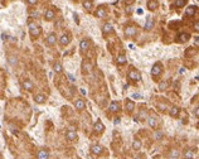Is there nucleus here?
<instances>
[{
	"instance_id": "f257e3e1",
	"label": "nucleus",
	"mask_w": 199,
	"mask_h": 159,
	"mask_svg": "<svg viewBox=\"0 0 199 159\" xmlns=\"http://www.w3.org/2000/svg\"><path fill=\"white\" fill-rule=\"evenodd\" d=\"M29 33H30V36L32 37H34V38H37V37H39L40 36V33H42V30H40V27L39 25H37L35 23H29Z\"/></svg>"
},
{
	"instance_id": "f03ea898",
	"label": "nucleus",
	"mask_w": 199,
	"mask_h": 159,
	"mask_svg": "<svg viewBox=\"0 0 199 159\" xmlns=\"http://www.w3.org/2000/svg\"><path fill=\"white\" fill-rule=\"evenodd\" d=\"M127 77H129V80H132V81H140V80H141V73L137 69L131 68L129 71V73H127Z\"/></svg>"
},
{
	"instance_id": "7ed1b4c3",
	"label": "nucleus",
	"mask_w": 199,
	"mask_h": 159,
	"mask_svg": "<svg viewBox=\"0 0 199 159\" xmlns=\"http://www.w3.org/2000/svg\"><path fill=\"white\" fill-rule=\"evenodd\" d=\"M161 72H163V66H161V63H155L154 66H153V68H151V76L153 77H158V76H160L161 74Z\"/></svg>"
},
{
	"instance_id": "20e7f679",
	"label": "nucleus",
	"mask_w": 199,
	"mask_h": 159,
	"mask_svg": "<svg viewBox=\"0 0 199 159\" xmlns=\"http://www.w3.org/2000/svg\"><path fill=\"white\" fill-rule=\"evenodd\" d=\"M104 150H105L104 146L102 145H98V144H94V145L91 146V153L94 154V155H101L104 153Z\"/></svg>"
},
{
	"instance_id": "39448f33",
	"label": "nucleus",
	"mask_w": 199,
	"mask_h": 159,
	"mask_svg": "<svg viewBox=\"0 0 199 159\" xmlns=\"http://www.w3.org/2000/svg\"><path fill=\"white\" fill-rule=\"evenodd\" d=\"M93 130L96 131V133H98V134H101V133H104V130H105V125L100 121V120H97L94 124H93Z\"/></svg>"
},
{
	"instance_id": "423d86ee",
	"label": "nucleus",
	"mask_w": 199,
	"mask_h": 159,
	"mask_svg": "<svg viewBox=\"0 0 199 159\" xmlns=\"http://www.w3.org/2000/svg\"><path fill=\"white\" fill-rule=\"evenodd\" d=\"M124 33H125V37H134V36H136L137 30L135 27H126Z\"/></svg>"
},
{
	"instance_id": "0eeeda50",
	"label": "nucleus",
	"mask_w": 199,
	"mask_h": 159,
	"mask_svg": "<svg viewBox=\"0 0 199 159\" xmlns=\"http://www.w3.org/2000/svg\"><path fill=\"white\" fill-rule=\"evenodd\" d=\"M66 138H67L68 141H74V140L77 139V133H76V130H74V129H69V130L67 131V134H66Z\"/></svg>"
},
{
	"instance_id": "6e6552de",
	"label": "nucleus",
	"mask_w": 199,
	"mask_h": 159,
	"mask_svg": "<svg viewBox=\"0 0 199 159\" xmlns=\"http://www.w3.org/2000/svg\"><path fill=\"white\" fill-rule=\"evenodd\" d=\"M37 159H49V151L47 149H40L37 153Z\"/></svg>"
},
{
	"instance_id": "1a4fd4ad",
	"label": "nucleus",
	"mask_w": 199,
	"mask_h": 159,
	"mask_svg": "<svg viewBox=\"0 0 199 159\" xmlns=\"http://www.w3.org/2000/svg\"><path fill=\"white\" fill-rule=\"evenodd\" d=\"M22 86H23V89L27 90V91H33V90H34V85H33V82L30 81V80H24L23 84H22Z\"/></svg>"
},
{
	"instance_id": "9d476101",
	"label": "nucleus",
	"mask_w": 199,
	"mask_h": 159,
	"mask_svg": "<svg viewBox=\"0 0 199 159\" xmlns=\"http://www.w3.org/2000/svg\"><path fill=\"white\" fill-rule=\"evenodd\" d=\"M159 8V0H149L148 2V9L154 12Z\"/></svg>"
},
{
	"instance_id": "9b49d317",
	"label": "nucleus",
	"mask_w": 199,
	"mask_h": 159,
	"mask_svg": "<svg viewBox=\"0 0 199 159\" xmlns=\"http://www.w3.org/2000/svg\"><path fill=\"white\" fill-rule=\"evenodd\" d=\"M69 42H71V39H69V36H68V34H63V36L59 38V44H61L62 47L68 46Z\"/></svg>"
},
{
	"instance_id": "f8f14e48",
	"label": "nucleus",
	"mask_w": 199,
	"mask_h": 159,
	"mask_svg": "<svg viewBox=\"0 0 199 159\" xmlns=\"http://www.w3.org/2000/svg\"><path fill=\"white\" fill-rule=\"evenodd\" d=\"M125 110L127 111V112H131V111H134L135 110V102L132 101V100H126V104H125Z\"/></svg>"
},
{
	"instance_id": "ddd939ff",
	"label": "nucleus",
	"mask_w": 199,
	"mask_h": 159,
	"mask_svg": "<svg viewBox=\"0 0 199 159\" xmlns=\"http://www.w3.org/2000/svg\"><path fill=\"white\" fill-rule=\"evenodd\" d=\"M196 7H194V5H190V7H188L186 9H185V17H193L194 14H195V12H196Z\"/></svg>"
},
{
	"instance_id": "4468645a",
	"label": "nucleus",
	"mask_w": 199,
	"mask_h": 159,
	"mask_svg": "<svg viewBox=\"0 0 199 159\" xmlns=\"http://www.w3.org/2000/svg\"><path fill=\"white\" fill-rule=\"evenodd\" d=\"M57 42V36L56 33H51L48 37H47V44L48 46H54Z\"/></svg>"
},
{
	"instance_id": "2eb2a0df",
	"label": "nucleus",
	"mask_w": 199,
	"mask_h": 159,
	"mask_svg": "<svg viewBox=\"0 0 199 159\" xmlns=\"http://www.w3.org/2000/svg\"><path fill=\"white\" fill-rule=\"evenodd\" d=\"M89 46H91V43H89L88 39H82L81 43H79V48H81L83 52L88 51V49H89Z\"/></svg>"
},
{
	"instance_id": "dca6fc26",
	"label": "nucleus",
	"mask_w": 199,
	"mask_h": 159,
	"mask_svg": "<svg viewBox=\"0 0 199 159\" xmlns=\"http://www.w3.org/2000/svg\"><path fill=\"white\" fill-rule=\"evenodd\" d=\"M74 107L77 109V110H83L84 107H86V102H84V100H82V99H78V100H76V102H74Z\"/></svg>"
},
{
	"instance_id": "f3484780",
	"label": "nucleus",
	"mask_w": 199,
	"mask_h": 159,
	"mask_svg": "<svg viewBox=\"0 0 199 159\" xmlns=\"http://www.w3.org/2000/svg\"><path fill=\"white\" fill-rule=\"evenodd\" d=\"M110 111H112V112H117V111H120V109H121V106H120V104L117 102V101H112L111 104H110Z\"/></svg>"
},
{
	"instance_id": "a211bd4d",
	"label": "nucleus",
	"mask_w": 199,
	"mask_h": 159,
	"mask_svg": "<svg viewBox=\"0 0 199 159\" xmlns=\"http://www.w3.org/2000/svg\"><path fill=\"white\" fill-rule=\"evenodd\" d=\"M102 30H104V34L112 33V32H114V25H112L111 23H106V24L102 27Z\"/></svg>"
},
{
	"instance_id": "6ab92c4d",
	"label": "nucleus",
	"mask_w": 199,
	"mask_h": 159,
	"mask_svg": "<svg viewBox=\"0 0 199 159\" xmlns=\"http://www.w3.org/2000/svg\"><path fill=\"white\" fill-rule=\"evenodd\" d=\"M96 17L97 18H105L106 17V9L104 7H100L97 10H96Z\"/></svg>"
},
{
	"instance_id": "aec40b11",
	"label": "nucleus",
	"mask_w": 199,
	"mask_h": 159,
	"mask_svg": "<svg viewBox=\"0 0 199 159\" xmlns=\"http://www.w3.org/2000/svg\"><path fill=\"white\" fill-rule=\"evenodd\" d=\"M46 100H47V97H46L43 94H38V95L34 96V101H35L37 104H44Z\"/></svg>"
},
{
	"instance_id": "412c9836",
	"label": "nucleus",
	"mask_w": 199,
	"mask_h": 159,
	"mask_svg": "<svg viewBox=\"0 0 199 159\" xmlns=\"http://www.w3.org/2000/svg\"><path fill=\"white\" fill-rule=\"evenodd\" d=\"M178 39H179V42L185 43V42H188V41L190 39V36H189L188 33H180V34L178 36Z\"/></svg>"
},
{
	"instance_id": "4be33fe9",
	"label": "nucleus",
	"mask_w": 199,
	"mask_h": 159,
	"mask_svg": "<svg viewBox=\"0 0 199 159\" xmlns=\"http://www.w3.org/2000/svg\"><path fill=\"white\" fill-rule=\"evenodd\" d=\"M148 123H149L150 128H153V129H156V128H158V119H156V118L150 116V118L148 119Z\"/></svg>"
},
{
	"instance_id": "5701e85b",
	"label": "nucleus",
	"mask_w": 199,
	"mask_h": 159,
	"mask_svg": "<svg viewBox=\"0 0 199 159\" xmlns=\"http://www.w3.org/2000/svg\"><path fill=\"white\" fill-rule=\"evenodd\" d=\"M194 156H195V153H194L193 149H188V150L184 151V158L185 159H194Z\"/></svg>"
},
{
	"instance_id": "b1692460",
	"label": "nucleus",
	"mask_w": 199,
	"mask_h": 159,
	"mask_svg": "<svg viewBox=\"0 0 199 159\" xmlns=\"http://www.w3.org/2000/svg\"><path fill=\"white\" fill-rule=\"evenodd\" d=\"M44 18H46V20H53L54 19V12L52 9H48L44 14Z\"/></svg>"
},
{
	"instance_id": "393cba45",
	"label": "nucleus",
	"mask_w": 199,
	"mask_h": 159,
	"mask_svg": "<svg viewBox=\"0 0 199 159\" xmlns=\"http://www.w3.org/2000/svg\"><path fill=\"white\" fill-rule=\"evenodd\" d=\"M153 27H154V19L151 17H149L148 20H146V23H145V29L150 30V29H153Z\"/></svg>"
},
{
	"instance_id": "a878e982",
	"label": "nucleus",
	"mask_w": 199,
	"mask_h": 159,
	"mask_svg": "<svg viewBox=\"0 0 199 159\" xmlns=\"http://www.w3.org/2000/svg\"><path fill=\"white\" fill-rule=\"evenodd\" d=\"M169 114H170V116H173V118H176V116L179 115V107H178V106H173V107L170 109Z\"/></svg>"
},
{
	"instance_id": "bb28decb",
	"label": "nucleus",
	"mask_w": 199,
	"mask_h": 159,
	"mask_svg": "<svg viewBox=\"0 0 199 159\" xmlns=\"http://www.w3.org/2000/svg\"><path fill=\"white\" fill-rule=\"evenodd\" d=\"M53 69H54L56 73H62V72H63V67H62V64L58 63V62L53 64Z\"/></svg>"
},
{
	"instance_id": "cd10ccee",
	"label": "nucleus",
	"mask_w": 199,
	"mask_h": 159,
	"mask_svg": "<svg viewBox=\"0 0 199 159\" xmlns=\"http://www.w3.org/2000/svg\"><path fill=\"white\" fill-rule=\"evenodd\" d=\"M92 5H93L92 0H84V2H83V8H84L86 10H91V9H92Z\"/></svg>"
},
{
	"instance_id": "c85d7f7f",
	"label": "nucleus",
	"mask_w": 199,
	"mask_h": 159,
	"mask_svg": "<svg viewBox=\"0 0 199 159\" xmlns=\"http://www.w3.org/2000/svg\"><path fill=\"white\" fill-rule=\"evenodd\" d=\"M116 63L117 64H125L126 63V56H124V54H120L119 57H117V59H116Z\"/></svg>"
},
{
	"instance_id": "c756f323",
	"label": "nucleus",
	"mask_w": 199,
	"mask_h": 159,
	"mask_svg": "<svg viewBox=\"0 0 199 159\" xmlns=\"http://www.w3.org/2000/svg\"><path fill=\"white\" fill-rule=\"evenodd\" d=\"M186 2H188V0H175L174 5H175L176 8H183V7H185Z\"/></svg>"
},
{
	"instance_id": "7c9ffc66",
	"label": "nucleus",
	"mask_w": 199,
	"mask_h": 159,
	"mask_svg": "<svg viewBox=\"0 0 199 159\" xmlns=\"http://www.w3.org/2000/svg\"><path fill=\"white\" fill-rule=\"evenodd\" d=\"M168 86H169V82L166 81V80H165V81H161V82L159 84V90H160V91H164V90L168 89Z\"/></svg>"
},
{
	"instance_id": "2f4dec72",
	"label": "nucleus",
	"mask_w": 199,
	"mask_h": 159,
	"mask_svg": "<svg viewBox=\"0 0 199 159\" xmlns=\"http://www.w3.org/2000/svg\"><path fill=\"white\" fill-rule=\"evenodd\" d=\"M132 148H134V150H140V148H141V141H140L139 139L134 140V143H132Z\"/></svg>"
},
{
	"instance_id": "473e14b6",
	"label": "nucleus",
	"mask_w": 199,
	"mask_h": 159,
	"mask_svg": "<svg viewBox=\"0 0 199 159\" xmlns=\"http://www.w3.org/2000/svg\"><path fill=\"white\" fill-rule=\"evenodd\" d=\"M178 158H179V151L178 150H171L169 159H178Z\"/></svg>"
},
{
	"instance_id": "72a5a7b5",
	"label": "nucleus",
	"mask_w": 199,
	"mask_h": 159,
	"mask_svg": "<svg viewBox=\"0 0 199 159\" xmlns=\"http://www.w3.org/2000/svg\"><path fill=\"white\" fill-rule=\"evenodd\" d=\"M9 63H10L12 66L18 64V59H17V57H15V56H9Z\"/></svg>"
},
{
	"instance_id": "f704fd0d",
	"label": "nucleus",
	"mask_w": 199,
	"mask_h": 159,
	"mask_svg": "<svg viewBox=\"0 0 199 159\" xmlns=\"http://www.w3.org/2000/svg\"><path fill=\"white\" fill-rule=\"evenodd\" d=\"M27 3H28L29 5H35V4L38 3V0H27Z\"/></svg>"
},
{
	"instance_id": "c9c22d12",
	"label": "nucleus",
	"mask_w": 199,
	"mask_h": 159,
	"mask_svg": "<svg viewBox=\"0 0 199 159\" xmlns=\"http://www.w3.org/2000/svg\"><path fill=\"white\" fill-rule=\"evenodd\" d=\"M68 78H69V81H71V82H76V77H73V74L68 73Z\"/></svg>"
},
{
	"instance_id": "e433bc0d",
	"label": "nucleus",
	"mask_w": 199,
	"mask_h": 159,
	"mask_svg": "<svg viewBox=\"0 0 199 159\" xmlns=\"http://www.w3.org/2000/svg\"><path fill=\"white\" fill-rule=\"evenodd\" d=\"M124 2H125V4H126V5H131V4L135 2V0H124Z\"/></svg>"
},
{
	"instance_id": "4c0bfd02",
	"label": "nucleus",
	"mask_w": 199,
	"mask_h": 159,
	"mask_svg": "<svg viewBox=\"0 0 199 159\" xmlns=\"http://www.w3.org/2000/svg\"><path fill=\"white\" fill-rule=\"evenodd\" d=\"M140 118H146V111L145 110H141V112H140Z\"/></svg>"
},
{
	"instance_id": "58836bf2",
	"label": "nucleus",
	"mask_w": 199,
	"mask_h": 159,
	"mask_svg": "<svg viewBox=\"0 0 199 159\" xmlns=\"http://www.w3.org/2000/svg\"><path fill=\"white\" fill-rule=\"evenodd\" d=\"M198 110H199V107H198V106H196V107H195V110H194V115H195V116H196V118H198V116H199V111H198Z\"/></svg>"
},
{
	"instance_id": "ea45409f",
	"label": "nucleus",
	"mask_w": 199,
	"mask_h": 159,
	"mask_svg": "<svg viewBox=\"0 0 199 159\" xmlns=\"http://www.w3.org/2000/svg\"><path fill=\"white\" fill-rule=\"evenodd\" d=\"M126 13H127V14H131V13H132V8H131V7H129V8L126 9Z\"/></svg>"
},
{
	"instance_id": "a19ab883",
	"label": "nucleus",
	"mask_w": 199,
	"mask_h": 159,
	"mask_svg": "<svg viewBox=\"0 0 199 159\" xmlns=\"http://www.w3.org/2000/svg\"><path fill=\"white\" fill-rule=\"evenodd\" d=\"M81 94H82V95H86V94H87V91H86L84 89H81Z\"/></svg>"
},
{
	"instance_id": "79ce46f5",
	"label": "nucleus",
	"mask_w": 199,
	"mask_h": 159,
	"mask_svg": "<svg viewBox=\"0 0 199 159\" xmlns=\"http://www.w3.org/2000/svg\"><path fill=\"white\" fill-rule=\"evenodd\" d=\"M132 97H134V99H139V97H141V96H140L139 94H135V95H132Z\"/></svg>"
},
{
	"instance_id": "37998d69",
	"label": "nucleus",
	"mask_w": 199,
	"mask_h": 159,
	"mask_svg": "<svg viewBox=\"0 0 199 159\" xmlns=\"http://www.w3.org/2000/svg\"><path fill=\"white\" fill-rule=\"evenodd\" d=\"M119 123H120V118H116V119H115V124H116V125H117V124H119Z\"/></svg>"
}]
</instances>
